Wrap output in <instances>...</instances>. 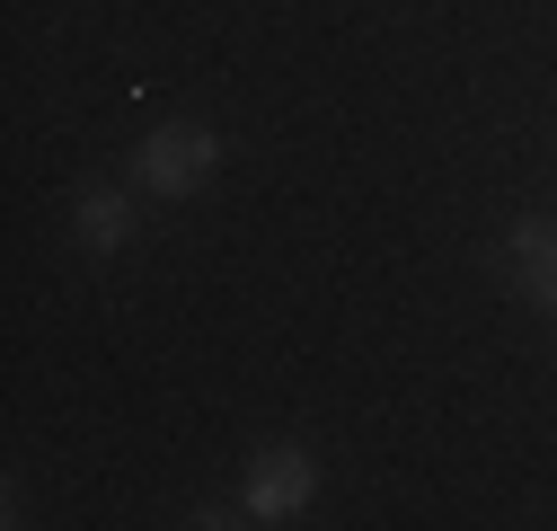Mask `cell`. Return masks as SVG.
Here are the masks:
<instances>
[{
	"instance_id": "obj_2",
	"label": "cell",
	"mask_w": 557,
	"mask_h": 531,
	"mask_svg": "<svg viewBox=\"0 0 557 531\" xmlns=\"http://www.w3.org/2000/svg\"><path fill=\"white\" fill-rule=\"evenodd\" d=\"M310 487H319V460L293 452V443H265V452L248 460V496H239V514H257V522H293V514L310 505Z\"/></svg>"
},
{
	"instance_id": "obj_4",
	"label": "cell",
	"mask_w": 557,
	"mask_h": 531,
	"mask_svg": "<svg viewBox=\"0 0 557 531\" xmlns=\"http://www.w3.org/2000/svg\"><path fill=\"white\" fill-rule=\"evenodd\" d=\"M72 239L89 257H124L133 239H143V213H133V195L124 186H81V205H72Z\"/></svg>"
},
{
	"instance_id": "obj_3",
	"label": "cell",
	"mask_w": 557,
	"mask_h": 531,
	"mask_svg": "<svg viewBox=\"0 0 557 531\" xmlns=\"http://www.w3.org/2000/svg\"><path fill=\"white\" fill-rule=\"evenodd\" d=\"M505 275H513L522 301L557 310V222H548V213H531V222L505 231Z\"/></svg>"
},
{
	"instance_id": "obj_1",
	"label": "cell",
	"mask_w": 557,
	"mask_h": 531,
	"mask_svg": "<svg viewBox=\"0 0 557 531\" xmlns=\"http://www.w3.org/2000/svg\"><path fill=\"white\" fill-rule=\"evenodd\" d=\"M213 169H222V133L195 124V115L143 133V151L124 160V177L143 186V195H169V205H177V195H195V186H213Z\"/></svg>"
}]
</instances>
